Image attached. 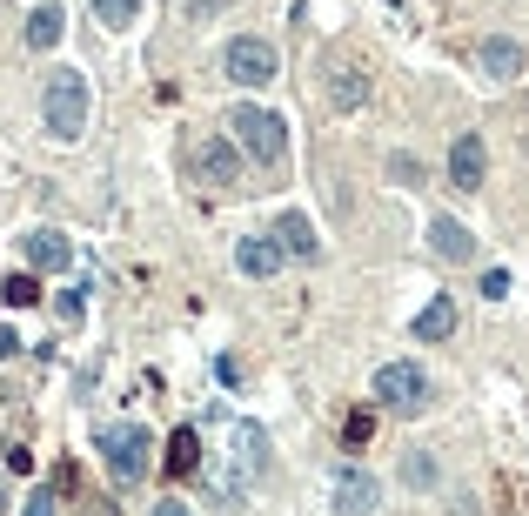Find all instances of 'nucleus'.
Returning <instances> with one entry per match:
<instances>
[{"label":"nucleus","instance_id":"f257e3e1","mask_svg":"<svg viewBox=\"0 0 529 516\" xmlns=\"http://www.w3.org/2000/svg\"><path fill=\"white\" fill-rule=\"evenodd\" d=\"M41 128L54 141H81V128H88V74H81V68H54V74H47Z\"/></svg>","mask_w":529,"mask_h":516},{"label":"nucleus","instance_id":"f03ea898","mask_svg":"<svg viewBox=\"0 0 529 516\" xmlns=\"http://www.w3.org/2000/svg\"><path fill=\"white\" fill-rule=\"evenodd\" d=\"M94 449H101V463H108V476L121 483V490H134L141 476H148V429L141 423H101L94 429Z\"/></svg>","mask_w":529,"mask_h":516},{"label":"nucleus","instance_id":"7ed1b4c3","mask_svg":"<svg viewBox=\"0 0 529 516\" xmlns=\"http://www.w3.org/2000/svg\"><path fill=\"white\" fill-rule=\"evenodd\" d=\"M228 135H235V148L255 168H275L288 155V128H282V114H268V108H235L228 114Z\"/></svg>","mask_w":529,"mask_h":516},{"label":"nucleus","instance_id":"20e7f679","mask_svg":"<svg viewBox=\"0 0 529 516\" xmlns=\"http://www.w3.org/2000/svg\"><path fill=\"white\" fill-rule=\"evenodd\" d=\"M221 74H228L235 88H268V81L282 74V54H275V41H262V34H235L228 54H221Z\"/></svg>","mask_w":529,"mask_h":516},{"label":"nucleus","instance_id":"39448f33","mask_svg":"<svg viewBox=\"0 0 529 516\" xmlns=\"http://www.w3.org/2000/svg\"><path fill=\"white\" fill-rule=\"evenodd\" d=\"M369 396L382 409H396V416H409V409H422V396H429V376H422L416 362H382L369 382Z\"/></svg>","mask_w":529,"mask_h":516},{"label":"nucleus","instance_id":"423d86ee","mask_svg":"<svg viewBox=\"0 0 529 516\" xmlns=\"http://www.w3.org/2000/svg\"><path fill=\"white\" fill-rule=\"evenodd\" d=\"M483 175H489V148H483V135L469 128V135H456L449 141V188H483Z\"/></svg>","mask_w":529,"mask_h":516},{"label":"nucleus","instance_id":"0eeeda50","mask_svg":"<svg viewBox=\"0 0 529 516\" xmlns=\"http://www.w3.org/2000/svg\"><path fill=\"white\" fill-rule=\"evenodd\" d=\"M375 476L369 470H335V490H329V510L335 516H375Z\"/></svg>","mask_w":529,"mask_h":516},{"label":"nucleus","instance_id":"6e6552de","mask_svg":"<svg viewBox=\"0 0 529 516\" xmlns=\"http://www.w3.org/2000/svg\"><path fill=\"white\" fill-rule=\"evenodd\" d=\"M74 262V242L67 235H54V228H34L27 235V269L34 275H54V269H67Z\"/></svg>","mask_w":529,"mask_h":516},{"label":"nucleus","instance_id":"1a4fd4ad","mask_svg":"<svg viewBox=\"0 0 529 516\" xmlns=\"http://www.w3.org/2000/svg\"><path fill=\"white\" fill-rule=\"evenodd\" d=\"M476 61H483L489 81H516V74H523V41H509V34H489V41L476 47Z\"/></svg>","mask_w":529,"mask_h":516},{"label":"nucleus","instance_id":"9d476101","mask_svg":"<svg viewBox=\"0 0 529 516\" xmlns=\"http://www.w3.org/2000/svg\"><path fill=\"white\" fill-rule=\"evenodd\" d=\"M429 248H436L442 262H469V255H476V235H469L456 215H436V222H429Z\"/></svg>","mask_w":529,"mask_h":516},{"label":"nucleus","instance_id":"9b49d317","mask_svg":"<svg viewBox=\"0 0 529 516\" xmlns=\"http://www.w3.org/2000/svg\"><path fill=\"white\" fill-rule=\"evenodd\" d=\"M201 175H208V181H221V188H228V181H242V148H235V141H201Z\"/></svg>","mask_w":529,"mask_h":516},{"label":"nucleus","instance_id":"f8f14e48","mask_svg":"<svg viewBox=\"0 0 529 516\" xmlns=\"http://www.w3.org/2000/svg\"><path fill=\"white\" fill-rule=\"evenodd\" d=\"M235 269L255 275V282H262V275H275V269H282V242H275V235H248V242L235 248Z\"/></svg>","mask_w":529,"mask_h":516},{"label":"nucleus","instance_id":"ddd939ff","mask_svg":"<svg viewBox=\"0 0 529 516\" xmlns=\"http://www.w3.org/2000/svg\"><path fill=\"white\" fill-rule=\"evenodd\" d=\"M275 242H282V255H302V262H315V255H322L309 215H282V222H275Z\"/></svg>","mask_w":529,"mask_h":516},{"label":"nucleus","instance_id":"4468645a","mask_svg":"<svg viewBox=\"0 0 529 516\" xmlns=\"http://www.w3.org/2000/svg\"><path fill=\"white\" fill-rule=\"evenodd\" d=\"M449 329H456V302H449V295H436V302L416 315V342H442Z\"/></svg>","mask_w":529,"mask_h":516},{"label":"nucleus","instance_id":"2eb2a0df","mask_svg":"<svg viewBox=\"0 0 529 516\" xmlns=\"http://www.w3.org/2000/svg\"><path fill=\"white\" fill-rule=\"evenodd\" d=\"M201 470V436L195 429H175L168 436V476H195Z\"/></svg>","mask_w":529,"mask_h":516},{"label":"nucleus","instance_id":"dca6fc26","mask_svg":"<svg viewBox=\"0 0 529 516\" xmlns=\"http://www.w3.org/2000/svg\"><path fill=\"white\" fill-rule=\"evenodd\" d=\"M235 456H242V476H262L268 470V436L255 423H242L235 429Z\"/></svg>","mask_w":529,"mask_h":516},{"label":"nucleus","instance_id":"f3484780","mask_svg":"<svg viewBox=\"0 0 529 516\" xmlns=\"http://www.w3.org/2000/svg\"><path fill=\"white\" fill-rule=\"evenodd\" d=\"M54 41H61V7L41 0V7L27 14V47H54Z\"/></svg>","mask_w":529,"mask_h":516},{"label":"nucleus","instance_id":"a211bd4d","mask_svg":"<svg viewBox=\"0 0 529 516\" xmlns=\"http://www.w3.org/2000/svg\"><path fill=\"white\" fill-rule=\"evenodd\" d=\"M329 101H335V108H362V101H369V74L335 68V81H329Z\"/></svg>","mask_w":529,"mask_h":516},{"label":"nucleus","instance_id":"6ab92c4d","mask_svg":"<svg viewBox=\"0 0 529 516\" xmlns=\"http://www.w3.org/2000/svg\"><path fill=\"white\" fill-rule=\"evenodd\" d=\"M0 295H7L14 309H34V302H41V275H7V282H0Z\"/></svg>","mask_w":529,"mask_h":516},{"label":"nucleus","instance_id":"aec40b11","mask_svg":"<svg viewBox=\"0 0 529 516\" xmlns=\"http://www.w3.org/2000/svg\"><path fill=\"white\" fill-rule=\"evenodd\" d=\"M134 14H141V0H94V21L101 27H134Z\"/></svg>","mask_w":529,"mask_h":516},{"label":"nucleus","instance_id":"412c9836","mask_svg":"<svg viewBox=\"0 0 529 516\" xmlns=\"http://www.w3.org/2000/svg\"><path fill=\"white\" fill-rule=\"evenodd\" d=\"M369 436H375V409H355L349 423H342V443H349V449H362Z\"/></svg>","mask_w":529,"mask_h":516},{"label":"nucleus","instance_id":"4be33fe9","mask_svg":"<svg viewBox=\"0 0 529 516\" xmlns=\"http://www.w3.org/2000/svg\"><path fill=\"white\" fill-rule=\"evenodd\" d=\"M402 483H409V490H429V483H436V463H429V456H402Z\"/></svg>","mask_w":529,"mask_h":516},{"label":"nucleus","instance_id":"5701e85b","mask_svg":"<svg viewBox=\"0 0 529 516\" xmlns=\"http://www.w3.org/2000/svg\"><path fill=\"white\" fill-rule=\"evenodd\" d=\"M389 175H396L402 188H416V181H422V161H416V155H402V148H396V155H389Z\"/></svg>","mask_w":529,"mask_h":516},{"label":"nucleus","instance_id":"b1692460","mask_svg":"<svg viewBox=\"0 0 529 516\" xmlns=\"http://www.w3.org/2000/svg\"><path fill=\"white\" fill-rule=\"evenodd\" d=\"M483 295H489V302H503V295H509V275L489 269V275H483Z\"/></svg>","mask_w":529,"mask_h":516},{"label":"nucleus","instance_id":"393cba45","mask_svg":"<svg viewBox=\"0 0 529 516\" xmlns=\"http://www.w3.org/2000/svg\"><path fill=\"white\" fill-rule=\"evenodd\" d=\"M221 7H228V0H181V14H188V21H201V14H221Z\"/></svg>","mask_w":529,"mask_h":516},{"label":"nucleus","instance_id":"a878e982","mask_svg":"<svg viewBox=\"0 0 529 516\" xmlns=\"http://www.w3.org/2000/svg\"><path fill=\"white\" fill-rule=\"evenodd\" d=\"M7 470H14V476H27V470H34V449H21V443H14V449H7Z\"/></svg>","mask_w":529,"mask_h":516},{"label":"nucleus","instance_id":"bb28decb","mask_svg":"<svg viewBox=\"0 0 529 516\" xmlns=\"http://www.w3.org/2000/svg\"><path fill=\"white\" fill-rule=\"evenodd\" d=\"M54 309H61V322H81V289H67L61 302H54Z\"/></svg>","mask_w":529,"mask_h":516},{"label":"nucleus","instance_id":"cd10ccee","mask_svg":"<svg viewBox=\"0 0 529 516\" xmlns=\"http://www.w3.org/2000/svg\"><path fill=\"white\" fill-rule=\"evenodd\" d=\"M21 516H54V496H47V490H34V496H27V510Z\"/></svg>","mask_w":529,"mask_h":516},{"label":"nucleus","instance_id":"c85d7f7f","mask_svg":"<svg viewBox=\"0 0 529 516\" xmlns=\"http://www.w3.org/2000/svg\"><path fill=\"white\" fill-rule=\"evenodd\" d=\"M148 516H195V510H188L181 496H168V503H155V510H148Z\"/></svg>","mask_w":529,"mask_h":516},{"label":"nucleus","instance_id":"c756f323","mask_svg":"<svg viewBox=\"0 0 529 516\" xmlns=\"http://www.w3.org/2000/svg\"><path fill=\"white\" fill-rule=\"evenodd\" d=\"M14 349H21V336H14V329H0V362L14 356Z\"/></svg>","mask_w":529,"mask_h":516},{"label":"nucleus","instance_id":"7c9ffc66","mask_svg":"<svg viewBox=\"0 0 529 516\" xmlns=\"http://www.w3.org/2000/svg\"><path fill=\"white\" fill-rule=\"evenodd\" d=\"M7 510H14V503H7V483H0V516H7Z\"/></svg>","mask_w":529,"mask_h":516}]
</instances>
